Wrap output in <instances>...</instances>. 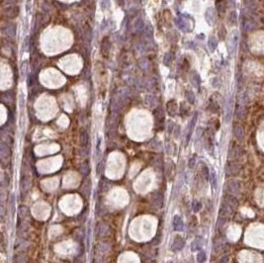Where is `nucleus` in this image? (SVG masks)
Here are the masks:
<instances>
[{"mask_svg":"<svg viewBox=\"0 0 264 263\" xmlns=\"http://www.w3.org/2000/svg\"><path fill=\"white\" fill-rule=\"evenodd\" d=\"M184 245H185L184 239H183L181 236L177 235V236L174 237V241H173L172 245H171V249H172V251H174V252H178V251H181L182 249L184 248Z\"/></svg>","mask_w":264,"mask_h":263,"instance_id":"f257e3e1","label":"nucleus"},{"mask_svg":"<svg viewBox=\"0 0 264 263\" xmlns=\"http://www.w3.org/2000/svg\"><path fill=\"white\" fill-rule=\"evenodd\" d=\"M163 201H164V197L160 192H156L152 195L151 202H152V205H153L156 209H161V208H162Z\"/></svg>","mask_w":264,"mask_h":263,"instance_id":"f03ea898","label":"nucleus"},{"mask_svg":"<svg viewBox=\"0 0 264 263\" xmlns=\"http://www.w3.org/2000/svg\"><path fill=\"white\" fill-rule=\"evenodd\" d=\"M172 225H173V228H174L175 232H182L183 228H184V223H183L182 218L179 216V215H175V216L173 217Z\"/></svg>","mask_w":264,"mask_h":263,"instance_id":"7ed1b4c3","label":"nucleus"},{"mask_svg":"<svg viewBox=\"0 0 264 263\" xmlns=\"http://www.w3.org/2000/svg\"><path fill=\"white\" fill-rule=\"evenodd\" d=\"M228 187L230 192L233 194H238L240 192V182L237 179H231L228 183Z\"/></svg>","mask_w":264,"mask_h":263,"instance_id":"20e7f679","label":"nucleus"},{"mask_svg":"<svg viewBox=\"0 0 264 263\" xmlns=\"http://www.w3.org/2000/svg\"><path fill=\"white\" fill-rule=\"evenodd\" d=\"M224 206L228 207L229 209L233 211L237 207V200L233 197V195H228L224 197Z\"/></svg>","mask_w":264,"mask_h":263,"instance_id":"39448f33","label":"nucleus"},{"mask_svg":"<svg viewBox=\"0 0 264 263\" xmlns=\"http://www.w3.org/2000/svg\"><path fill=\"white\" fill-rule=\"evenodd\" d=\"M196 122H197V114L194 115V117L192 118V120L190 121V123L188 125V130H187V136H186V144H189L190 140H191V137H192V134H193V130H194V127H195L196 125Z\"/></svg>","mask_w":264,"mask_h":263,"instance_id":"423d86ee","label":"nucleus"},{"mask_svg":"<svg viewBox=\"0 0 264 263\" xmlns=\"http://www.w3.org/2000/svg\"><path fill=\"white\" fill-rule=\"evenodd\" d=\"M238 32L237 30H235V31L231 33V38H230V48H233V52H235L237 50V45H238Z\"/></svg>","mask_w":264,"mask_h":263,"instance_id":"0eeeda50","label":"nucleus"},{"mask_svg":"<svg viewBox=\"0 0 264 263\" xmlns=\"http://www.w3.org/2000/svg\"><path fill=\"white\" fill-rule=\"evenodd\" d=\"M233 99L231 98L229 100L228 104H226V116H224V119H226V122L229 123L231 119V116H233Z\"/></svg>","mask_w":264,"mask_h":263,"instance_id":"6e6552de","label":"nucleus"},{"mask_svg":"<svg viewBox=\"0 0 264 263\" xmlns=\"http://www.w3.org/2000/svg\"><path fill=\"white\" fill-rule=\"evenodd\" d=\"M233 135H235V137L237 140H244V131L242 129V127L239 126V125H235L233 127Z\"/></svg>","mask_w":264,"mask_h":263,"instance_id":"1a4fd4ad","label":"nucleus"},{"mask_svg":"<svg viewBox=\"0 0 264 263\" xmlns=\"http://www.w3.org/2000/svg\"><path fill=\"white\" fill-rule=\"evenodd\" d=\"M239 165H237V163H230L226 167V171L229 175H237L239 172Z\"/></svg>","mask_w":264,"mask_h":263,"instance_id":"9d476101","label":"nucleus"},{"mask_svg":"<svg viewBox=\"0 0 264 263\" xmlns=\"http://www.w3.org/2000/svg\"><path fill=\"white\" fill-rule=\"evenodd\" d=\"M81 192L85 197H89L90 193H91V180L87 179L84 181L81 187Z\"/></svg>","mask_w":264,"mask_h":263,"instance_id":"9b49d317","label":"nucleus"},{"mask_svg":"<svg viewBox=\"0 0 264 263\" xmlns=\"http://www.w3.org/2000/svg\"><path fill=\"white\" fill-rule=\"evenodd\" d=\"M216 20V12L213 8L207 9V12H206V21L208 22V24L213 25Z\"/></svg>","mask_w":264,"mask_h":263,"instance_id":"f8f14e48","label":"nucleus"},{"mask_svg":"<svg viewBox=\"0 0 264 263\" xmlns=\"http://www.w3.org/2000/svg\"><path fill=\"white\" fill-rule=\"evenodd\" d=\"M203 245H204V239H203V237L198 236L196 239H194V241H192V243H191V250L192 251H196V250H198V249H200Z\"/></svg>","mask_w":264,"mask_h":263,"instance_id":"ddd939ff","label":"nucleus"},{"mask_svg":"<svg viewBox=\"0 0 264 263\" xmlns=\"http://www.w3.org/2000/svg\"><path fill=\"white\" fill-rule=\"evenodd\" d=\"M109 232V228L106 223H101V225L97 226V234L100 235V236H104L108 234Z\"/></svg>","mask_w":264,"mask_h":263,"instance_id":"4468645a","label":"nucleus"},{"mask_svg":"<svg viewBox=\"0 0 264 263\" xmlns=\"http://www.w3.org/2000/svg\"><path fill=\"white\" fill-rule=\"evenodd\" d=\"M176 25L180 28L181 30H183L184 32H188L189 28H188V23L185 21V19L183 17H180L179 19L176 21Z\"/></svg>","mask_w":264,"mask_h":263,"instance_id":"2eb2a0df","label":"nucleus"},{"mask_svg":"<svg viewBox=\"0 0 264 263\" xmlns=\"http://www.w3.org/2000/svg\"><path fill=\"white\" fill-rule=\"evenodd\" d=\"M217 46H218V41H217L216 37H214V36L210 37L209 40H208V48H209V50L211 52H214V50L217 48Z\"/></svg>","mask_w":264,"mask_h":263,"instance_id":"dca6fc26","label":"nucleus"},{"mask_svg":"<svg viewBox=\"0 0 264 263\" xmlns=\"http://www.w3.org/2000/svg\"><path fill=\"white\" fill-rule=\"evenodd\" d=\"M196 259L198 263H205L206 260H207V255H206V252L203 250H199L198 253L196 255Z\"/></svg>","mask_w":264,"mask_h":263,"instance_id":"f3484780","label":"nucleus"},{"mask_svg":"<svg viewBox=\"0 0 264 263\" xmlns=\"http://www.w3.org/2000/svg\"><path fill=\"white\" fill-rule=\"evenodd\" d=\"M216 6H217L218 12L220 14H223L224 11H226V3H224V0H217Z\"/></svg>","mask_w":264,"mask_h":263,"instance_id":"a211bd4d","label":"nucleus"},{"mask_svg":"<svg viewBox=\"0 0 264 263\" xmlns=\"http://www.w3.org/2000/svg\"><path fill=\"white\" fill-rule=\"evenodd\" d=\"M88 140H89V137H88V134L86 132H83L80 135V144L82 146H86L88 144Z\"/></svg>","mask_w":264,"mask_h":263,"instance_id":"6ab92c4d","label":"nucleus"},{"mask_svg":"<svg viewBox=\"0 0 264 263\" xmlns=\"http://www.w3.org/2000/svg\"><path fill=\"white\" fill-rule=\"evenodd\" d=\"M191 82H192V84H193L194 86L196 87V88H198L199 85H200V77H199L198 73L194 72L193 74H192V76H191Z\"/></svg>","mask_w":264,"mask_h":263,"instance_id":"aec40b11","label":"nucleus"},{"mask_svg":"<svg viewBox=\"0 0 264 263\" xmlns=\"http://www.w3.org/2000/svg\"><path fill=\"white\" fill-rule=\"evenodd\" d=\"M167 109H168V112L170 113V115H175L176 113V110H177V106H176V104L174 103V101H170L169 103L167 104Z\"/></svg>","mask_w":264,"mask_h":263,"instance_id":"412c9836","label":"nucleus"},{"mask_svg":"<svg viewBox=\"0 0 264 263\" xmlns=\"http://www.w3.org/2000/svg\"><path fill=\"white\" fill-rule=\"evenodd\" d=\"M211 181H212V185H213V188L216 189L218 187V177H217V174L215 171H212V173H210V178Z\"/></svg>","mask_w":264,"mask_h":263,"instance_id":"4be33fe9","label":"nucleus"},{"mask_svg":"<svg viewBox=\"0 0 264 263\" xmlns=\"http://www.w3.org/2000/svg\"><path fill=\"white\" fill-rule=\"evenodd\" d=\"M201 207H202V204H201L200 201H198V200H193V202H192V209H193V212H194V213H197V212L200 211Z\"/></svg>","mask_w":264,"mask_h":263,"instance_id":"5701e85b","label":"nucleus"},{"mask_svg":"<svg viewBox=\"0 0 264 263\" xmlns=\"http://www.w3.org/2000/svg\"><path fill=\"white\" fill-rule=\"evenodd\" d=\"M143 27H145V24H143V21L142 19H138L135 23V30L136 32H141L143 30Z\"/></svg>","mask_w":264,"mask_h":263,"instance_id":"b1692460","label":"nucleus"},{"mask_svg":"<svg viewBox=\"0 0 264 263\" xmlns=\"http://www.w3.org/2000/svg\"><path fill=\"white\" fill-rule=\"evenodd\" d=\"M186 98L187 100H188L189 103L193 104L195 102V95H194V93L192 91H187L186 92Z\"/></svg>","mask_w":264,"mask_h":263,"instance_id":"393cba45","label":"nucleus"},{"mask_svg":"<svg viewBox=\"0 0 264 263\" xmlns=\"http://www.w3.org/2000/svg\"><path fill=\"white\" fill-rule=\"evenodd\" d=\"M245 116V109L244 107H239L237 111V119H242Z\"/></svg>","mask_w":264,"mask_h":263,"instance_id":"a878e982","label":"nucleus"},{"mask_svg":"<svg viewBox=\"0 0 264 263\" xmlns=\"http://www.w3.org/2000/svg\"><path fill=\"white\" fill-rule=\"evenodd\" d=\"M202 174L204 175V177H205L206 179L210 178V170L207 165H204L202 167Z\"/></svg>","mask_w":264,"mask_h":263,"instance_id":"bb28decb","label":"nucleus"},{"mask_svg":"<svg viewBox=\"0 0 264 263\" xmlns=\"http://www.w3.org/2000/svg\"><path fill=\"white\" fill-rule=\"evenodd\" d=\"M80 172H81L83 175H88V173H89V165H88L87 163L83 164L81 166V168H80Z\"/></svg>","mask_w":264,"mask_h":263,"instance_id":"cd10ccee","label":"nucleus"},{"mask_svg":"<svg viewBox=\"0 0 264 263\" xmlns=\"http://www.w3.org/2000/svg\"><path fill=\"white\" fill-rule=\"evenodd\" d=\"M195 163H196V156H192L191 158L189 159L188 161V167L190 169H192V168H194V166H195Z\"/></svg>","mask_w":264,"mask_h":263,"instance_id":"c85d7f7f","label":"nucleus"},{"mask_svg":"<svg viewBox=\"0 0 264 263\" xmlns=\"http://www.w3.org/2000/svg\"><path fill=\"white\" fill-rule=\"evenodd\" d=\"M172 55H171V54H166L165 55V57H164V63L167 65V64H169L171 61H172Z\"/></svg>","mask_w":264,"mask_h":263,"instance_id":"c756f323","label":"nucleus"},{"mask_svg":"<svg viewBox=\"0 0 264 263\" xmlns=\"http://www.w3.org/2000/svg\"><path fill=\"white\" fill-rule=\"evenodd\" d=\"M237 13H235V11L231 13L230 19H231V21H233V23H235V22H237Z\"/></svg>","mask_w":264,"mask_h":263,"instance_id":"7c9ffc66","label":"nucleus"},{"mask_svg":"<svg viewBox=\"0 0 264 263\" xmlns=\"http://www.w3.org/2000/svg\"><path fill=\"white\" fill-rule=\"evenodd\" d=\"M229 256L228 255H224L223 257H221V259H220V263H228L229 262Z\"/></svg>","mask_w":264,"mask_h":263,"instance_id":"2f4dec72","label":"nucleus"}]
</instances>
